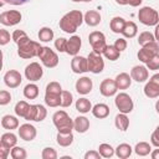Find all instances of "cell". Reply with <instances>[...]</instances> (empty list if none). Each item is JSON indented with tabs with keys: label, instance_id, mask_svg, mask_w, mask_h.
Returning a JSON list of instances; mask_svg holds the SVG:
<instances>
[{
	"label": "cell",
	"instance_id": "56",
	"mask_svg": "<svg viewBox=\"0 0 159 159\" xmlns=\"http://www.w3.org/2000/svg\"><path fill=\"white\" fill-rule=\"evenodd\" d=\"M142 2H143V0H128V5H130V6H133V7L139 6Z\"/></svg>",
	"mask_w": 159,
	"mask_h": 159
},
{
	"label": "cell",
	"instance_id": "25",
	"mask_svg": "<svg viewBox=\"0 0 159 159\" xmlns=\"http://www.w3.org/2000/svg\"><path fill=\"white\" fill-rule=\"evenodd\" d=\"M16 143H17V137H16L14 133L7 132V133H4V134L1 135L0 145H4V147H6V148L11 149V148H14V147L16 145Z\"/></svg>",
	"mask_w": 159,
	"mask_h": 159
},
{
	"label": "cell",
	"instance_id": "57",
	"mask_svg": "<svg viewBox=\"0 0 159 159\" xmlns=\"http://www.w3.org/2000/svg\"><path fill=\"white\" fill-rule=\"evenodd\" d=\"M150 157L153 159H159V149H154L150 152Z\"/></svg>",
	"mask_w": 159,
	"mask_h": 159
},
{
	"label": "cell",
	"instance_id": "46",
	"mask_svg": "<svg viewBox=\"0 0 159 159\" xmlns=\"http://www.w3.org/2000/svg\"><path fill=\"white\" fill-rule=\"evenodd\" d=\"M145 65H147V68L150 70V71H157V70H159V53H157L153 58H150Z\"/></svg>",
	"mask_w": 159,
	"mask_h": 159
},
{
	"label": "cell",
	"instance_id": "23",
	"mask_svg": "<svg viewBox=\"0 0 159 159\" xmlns=\"http://www.w3.org/2000/svg\"><path fill=\"white\" fill-rule=\"evenodd\" d=\"M84 22L92 27L97 26L101 22V14L97 10H88L84 14Z\"/></svg>",
	"mask_w": 159,
	"mask_h": 159
},
{
	"label": "cell",
	"instance_id": "17",
	"mask_svg": "<svg viewBox=\"0 0 159 159\" xmlns=\"http://www.w3.org/2000/svg\"><path fill=\"white\" fill-rule=\"evenodd\" d=\"M81 45H82V41H81V37L80 36H77V35L71 36L67 40L66 53L70 55V56H77V53L81 50Z\"/></svg>",
	"mask_w": 159,
	"mask_h": 159
},
{
	"label": "cell",
	"instance_id": "59",
	"mask_svg": "<svg viewBox=\"0 0 159 159\" xmlns=\"http://www.w3.org/2000/svg\"><path fill=\"white\" fill-rule=\"evenodd\" d=\"M118 5H128V0H116Z\"/></svg>",
	"mask_w": 159,
	"mask_h": 159
},
{
	"label": "cell",
	"instance_id": "3",
	"mask_svg": "<svg viewBox=\"0 0 159 159\" xmlns=\"http://www.w3.org/2000/svg\"><path fill=\"white\" fill-rule=\"evenodd\" d=\"M52 122L57 129V132L61 133H71L73 128V119L70 118V116L65 111H57L52 116Z\"/></svg>",
	"mask_w": 159,
	"mask_h": 159
},
{
	"label": "cell",
	"instance_id": "44",
	"mask_svg": "<svg viewBox=\"0 0 159 159\" xmlns=\"http://www.w3.org/2000/svg\"><path fill=\"white\" fill-rule=\"evenodd\" d=\"M47 116V109L45 108V106L42 104H37V113H36V117H35V120L34 122H42Z\"/></svg>",
	"mask_w": 159,
	"mask_h": 159
},
{
	"label": "cell",
	"instance_id": "19",
	"mask_svg": "<svg viewBox=\"0 0 159 159\" xmlns=\"http://www.w3.org/2000/svg\"><path fill=\"white\" fill-rule=\"evenodd\" d=\"M92 87H93V83H92V80L89 77H81L76 82V91L83 96L88 94L92 91Z\"/></svg>",
	"mask_w": 159,
	"mask_h": 159
},
{
	"label": "cell",
	"instance_id": "62",
	"mask_svg": "<svg viewBox=\"0 0 159 159\" xmlns=\"http://www.w3.org/2000/svg\"><path fill=\"white\" fill-rule=\"evenodd\" d=\"M84 2H91V1H93V0H83Z\"/></svg>",
	"mask_w": 159,
	"mask_h": 159
},
{
	"label": "cell",
	"instance_id": "8",
	"mask_svg": "<svg viewBox=\"0 0 159 159\" xmlns=\"http://www.w3.org/2000/svg\"><path fill=\"white\" fill-rule=\"evenodd\" d=\"M87 61H88V71L92 72V73H101L103 70H104V61L102 58V55L99 53H96L94 51L89 52L88 57H87Z\"/></svg>",
	"mask_w": 159,
	"mask_h": 159
},
{
	"label": "cell",
	"instance_id": "10",
	"mask_svg": "<svg viewBox=\"0 0 159 159\" xmlns=\"http://www.w3.org/2000/svg\"><path fill=\"white\" fill-rule=\"evenodd\" d=\"M158 45L157 42H152L149 45H145V46H142V48L138 51V60L143 63H147L150 58H153L158 52Z\"/></svg>",
	"mask_w": 159,
	"mask_h": 159
},
{
	"label": "cell",
	"instance_id": "52",
	"mask_svg": "<svg viewBox=\"0 0 159 159\" xmlns=\"http://www.w3.org/2000/svg\"><path fill=\"white\" fill-rule=\"evenodd\" d=\"M36 113H37V104H31L25 119L26 120H35V117H36Z\"/></svg>",
	"mask_w": 159,
	"mask_h": 159
},
{
	"label": "cell",
	"instance_id": "34",
	"mask_svg": "<svg viewBox=\"0 0 159 159\" xmlns=\"http://www.w3.org/2000/svg\"><path fill=\"white\" fill-rule=\"evenodd\" d=\"M103 55H104V57H106L107 60H109V61H117V60L119 58V56H120V51H118V50L114 47V45H108V46L106 47Z\"/></svg>",
	"mask_w": 159,
	"mask_h": 159
},
{
	"label": "cell",
	"instance_id": "36",
	"mask_svg": "<svg viewBox=\"0 0 159 159\" xmlns=\"http://www.w3.org/2000/svg\"><path fill=\"white\" fill-rule=\"evenodd\" d=\"M37 36H39V40L40 41H42V42H50L52 39H53V30L51 29V27H41L40 29V31H39V34H37Z\"/></svg>",
	"mask_w": 159,
	"mask_h": 159
},
{
	"label": "cell",
	"instance_id": "35",
	"mask_svg": "<svg viewBox=\"0 0 159 159\" xmlns=\"http://www.w3.org/2000/svg\"><path fill=\"white\" fill-rule=\"evenodd\" d=\"M24 96L27 99H35L39 96V87L35 83H29L24 88Z\"/></svg>",
	"mask_w": 159,
	"mask_h": 159
},
{
	"label": "cell",
	"instance_id": "1",
	"mask_svg": "<svg viewBox=\"0 0 159 159\" xmlns=\"http://www.w3.org/2000/svg\"><path fill=\"white\" fill-rule=\"evenodd\" d=\"M84 21V15L81 10H72L65 14L60 20V29L66 34H75L76 30Z\"/></svg>",
	"mask_w": 159,
	"mask_h": 159
},
{
	"label": "cell",
	"instance_id": "58",
	"mask_svg": "<svg viewBox=\"0 0 159 159\" xmlns=\"http://www.w3.org/2000/svg\"><path fill=\"white\" fill-rule=\"evenodd\" d=\"M154 36H155V41L159 42V24L155 25V29H154Z\"/></svg>",
	"mask_w": 159,
	"mask_h": 159
},
{
	"label": "cell",
	"instance_id": "9",
	"mask_svg": "<svg viewBox=\"0 0 159 159\" xmlns=\"http://www.w3.org/2000/svg\"><path fill=\"white\" fill-rule=\"evenodd\" d=\"M22 19V15L17 10H7L0 14V22L5 26H14L17 25Z\"/></svg>",
	"mask_w": 159,
	"mask_h": 159
},
{
	"label": "cell",
	"instance_id": "5",
	"mask_svg": "<svg viewBox=\"0 0 159 159\" xmlns=\"http://www.w3.org/2000/svg\"><path fill=\"white\" fill-rule=\"evenodd\" d=\"M37 57L41 60L42 65L45 67H47V68H53V67H56L58 65L57 53L53 50H51L50 47H47V46H42L40 48V52H39Z\"/></svg>",
	"mask_w": 159,
	"mask_h": 159
},
{
	"label": "cell",
	"instance_id": "24",
	"mask_svg": "<svg viewBox=\"0 0 159 159\" xmlns=\"http://www.w3.org/2000/svg\"><path fill=\"white\" fill-rule=\"evenodd\" d=\"M1 125H2V128L9 129V130L17 129L19 128V119L15 116L6 114V116H4L1 118Z\"/></svg>",
	"mask_w": 159,
	"mask_h": 159
},
{
	"label": "cell",
	"instance_id": "45",
	"mask_svg": "<svg viewBox=\"0 0 159 159\" xmlns=\"http://www.w3.org/2000/svg\"><path fill=\"white\" fill-rule=\"evenodd\" d=\"M55 47L58 52H66V47H67V39L65 37H58L55 40Z\"/></svg>",
	"mask_w": 159,
	"mask_h": 159
},
{
	"label": "cell",
	"instance_id": "37",
	"mask_svg": "<svg viewBox=\"0 0 159 159\" xmlns=\"http://www.w3.org/2000/svg\"><path fill=\"white\" fill-rule=\"evenodd\" d=\"M152 42H155L154 34H152L149 31H143L142 34H139V36H138V43L140 46H145V45H149Z\"/></svg>",
	"mask_w": 159,
	"mask_h": 159
},
{
	"label": "cell",
	"instance_id": "16",
	"mask_svg": "<svg viewBox=\"0 0 159 159\" xmlns=\"http://www.w3.org/2000/svg\"><path fill=\"white\" fill-rule=\"evenodd\" d=\"M71 70L75 73H84L88 71V61L83 56H73L71 61Z\"/></svg>",
	"mask_w": 159,
	"mask_h": 159
},
{
	"label": "cell",
	"instance_id": "47",
	"mask_svg": "<svg viewBox=\"0 0 159 159\" xmlns=\"http://www.w3.org/2000/svg\"><path fill=\"white\" fill-rule=\"evenodd\" d=\"M11 101V94L10 92H7L6 89L0 91V104L1 106H6L7 103H10Z\"/></svg>",
	"mask_w": 159,
	"mask_h": 159
},
{
	"label": "cell",
	"instance_id": "11",
	"mask_svg": "<svg viewBox=\"0 0 159 159\" xmlns=\"http://www.w3.org/2000/svg\"><path fill=\"white\" fill-rule=\"evenodd\" d=\"M144 94L148 98L159 97V73L153 75L144 86Z\"/></svg>",
	"mask_w": 159,
	"mask_h": 159
},
{
	"label": "cell",
	"instance_id": "30",
	"mask_svg": "<svg viewBox=\"0 0 159 159\" xmlns=\"http://www.w3.org/2000/svg\"><path fill=\"white\" fill-rule=\"evenodd\" d=\"M132 152H133V148L129 144H127V143H122V144H119L116 148V155L119 159H127V158H129L130 154H132Z\"/></svg>",
	"mask_w": 159,
	"mask_h": 159
},
{
	"label": "cell",
	"instance_id": "18",
	"mask_svg": "<svg viewBox=\"0 0 159 159\" xmlns=\"http://www.w3.org/2000/svg\"><path fill=\"white\" fill-rule=\"evenodd\" d=\"M130 77L132 80H134L135 82H145L149 77V72H148V68L145 66H134L132 70H130Z\"/></svg>",
	"mask_w": 159,
	"mask_h": 159
},
{
	"label": "cell",
	"instance_id": "6",
	"mask_svg": "<svg viewBox=\"0 0 159 159\" xmlns=\"http://www.w3.org/2000/svg\"><path fill=\"white\" fill-rule=\"evenodd\" d=\"M88 41L92 46V50L99 55H103L106 47L108 46L106 42V36L101 31H92L88 36Z\"/></svg>",
	"mask_w": 159,
	"mask_h": 159
},
{
	"label": "cell",
	"instance_id": "33",
	"mask_svg": "<svg viewBox=\"0 0 159 159\" xmlns=\"http://www.w3.org/2000/svg\"><path fill=\"white\" fill-rule=\"evenodd\" d=\"M134 152H135V154L139 155V157H145V155L150 154V152H152V145H150L149 143H147V142H139V143L135 144Z\"/></svg>",
	"mask_w": 159,
	"mask_h": 159
},
{
	"label": "cell",
	"instance_id": "31",
	"mask_svg": "<svg viewBox=\"0 0 159 159\" xmlns=\"http://www.w3.org/2000/svg\"><path fill=\"white\" fill-rule=\"evenodd\" d=\"M76 109L80 112V113H88L89 111H92V103L89 99L82 97V98H78L76 101Z\"/></svg>",
	"mask_w": 159,
	"mask_h": 159
},
{
	"label": "cell",
	"instance_id": "2",
	"mask_svg": "<svg viewBox=\"0 0 159 159\" xmlns=\"http://www.w3.org/2000/svg\"><path fill=\"white\" fill-rule=\"evenodd\" d=\"M16 45H17V55L25 60L39 56L40 48L42 47L39 42L29 39V36H25L24 39H21Z\"/></svg>",
	"mask_w": 159,
	"mask_h": 159
},
{
	"label": "cell",
	"instance_id": "53",
	"mask_svg": "<svg viewBox=\"0 0 159 159\" xmlns=\"http://www.w3.org/2000/svg\"><path fill=\"white\" fill-rule=\"evenodd\" d=\"M99 158H101V154L98 150H88L84 154V159H99Z\"/></svg>",
	"mask_w": 159,
	"mask_h": 159
},
{
	"label": "cell",
	"instance_id": "42",
	"mask_svg": "<svg viewBox=\"0 0 159 159\" xmlns=\"http://www.w3.org/2000/svg\"><path fill=\"white\" fill-rule=\"evenodd\" d=\"M73 102V96L70 91H62L61 93V107L66 108V107H70Z\"/></svg>",
	"mask_w": 159,
	"mask_h": 159
},
{
	"label": "cell",
	"instance_id": "20",
	"mask_svg": "<svg viewBox=\"0 0 159 159\" xmlns=\"http://www.w3.org/2000/svg\"><path fill=\"white\" fill-rule=\"evenodd\" d=\"M73 128L78 133H86L89 129V119L84 116H78L73 119Z\"/></svg>",
	"mask_w": 159,
	"mask_h": 159
},
{
	"label": "cell",
	"instance_id": "55",
	"mask_svg": "<svg viewBox=\"0 0 159 159\" xmlns=\"http://www.w3.org/2000/svg\"><path fill=\"white\" fill-rule=\"evenodd\" d=\"M0 152H1V158L2 159H6L7 155H9V153H10V149L6 148V147H4V145H0Z\"/></svg>",
	"mask_w": 159,
	"mask_h": 159
},
{
	"label": "cell",
	"instance_id": "15",
	"mask_svg": "<svg viewBox=\"0 0 159 159\" xmlns=\"http://www.w3.org/2000/svg\"><path fill=\"white\" fill-rule=\"evenodd\" d=\"M117 91H118V87H117L114 80L106 78L99 84V92L104 97H112V96H114L117 93Z\"/></svg>",
	"mask_w": 159,
	"mask_h": 159
},
{
	"label": "cell",
	"instance_id": "12",
	"mask_svg": "<svg viewBox=\"0 0 159 159\" xmlns=\"http://www.w3.org/2000/svg\"><path fill=\"white\" fill-rule=\"evenodd\" d=\"M42 76H43V70H42V66L39 62H31L30 65H27L25 67V77L29 81L36 82Z\"/></svg>",
	"mask_w": 159,
	"mask_h": 159
},
{
	"label": "cell",
	"instance_id": "7",
	"mask_svg": "<svg viewBox=\"0 0 159 159\" xmlns=\"http://www.w3.org/2000/svg\"><path fill=\"white\" fill-rule=\"evenodd\" d=\"M114 104L119 109L120 113H125V114L130 113L133 111V108H134V103H133L132 97L125 92H120V93H118L116 96Z\"/></svg>",
	"mask_w": 159,
	"mask_h": 159
},
{
	"label": "cell",
	"instance_id": "38",
	"mask_svg": "<svg viewBox=\"0 0 159 159\" xmlns=\"http://www.w3.org/2000/svg\"><path fill=\"white\" fill-rule=\"evenodd\" d=\"M98 152H99L101 157H103V158H111V157H113V155L116 154V149H114L111 144H108V143H102V144H99Z\"/></svg>",
	"mask_w": 159,
	"mask_h": 159
},
{
	"label": "cell",
	"instance_id": "50",
	"mask_svg": "<svg viewBox=\"0 0 159 159\" xmlns=\"http://www.w3.org/2000/svg\"><path fill=\"white\" fill-rule=\"evenodd\" d=\"M25 36H27V34L24 31V30H15L14 32H12V35H11V39H12V41L15 42V43H17L21 39H24Z\"/></svg>",
	"mask_w": 159,
	"mask_h": 159
},
{
	"label": "cell",
	"instance_id": "54",
	"mask_svg": "<svg viewBox=\"0 0 159 159\" xmlns=\"http://www.w3.org/2000/svg\"><path fill=\"white\" fill-rule=\"evenodd\" d=\"M29 0H2V4H10V5H24Z\"/></svg>",
	"mask_w": 159,
	"mask_h": 159
},
{
	"label": "cell",
	"instance_id": "51",
	"mask_svg": "<svg viewBox=\"0 0 159 159\" xmlns=\"http://www.w3.org/2000/svg\"><path fill=\"white\" fill-rule=\"evenodd\" d=\"M150 143H152V145L159 148V125L152 133V135H150Z\"/></svg>",
	"mask_w": 159,
	"mask_h": 159
},
{
	"label": "cell",
	"instance_id": "29",
	"mask_svg": "<svg viewBox=\"0 0 159 159\" xmlns=\"http://www.w3.org/2000/svg\"><path fill=\"white\" fill-rule=\"evenodd\" d=\"M73 134L72 132L71 133H61L58 132L57 133V137H56V142L60 147H70L72 143H73Z\"/></svg>",
	"mask_w": 159,
	"mask_h": 159
},
{
	"label": "cell",
	"instance_id": "48",
	"mask_svg": "<svg viewBox=\"0 0 159 159\" xmlns=\"http://www.w3.org/2000/svg\"><path fill=\"white\" fill-rule=\"evenodd\" d=\"M127 46H128V43H127V40H125V37H119V39H117L116 40V42H114V47L118 50V51H124L125 48H127Z\"/></svg>",
	"mask_w": 159,
	"mask_h": 159
},
{
	"label": "cell",
	"instance_id": "41",
	"mask_svg": "<svg viewBox=\"0 0 159 159\" xmlns=\"http://www.w3.org/2000/svg\"><path fill=\"white\" fill-rule=\"evenodd\" d=\"M10 155H11L12 159H26L27 153H26V150L22 147H16L15 145L14 148H11Z\"/></svg>",
	"mask_w": 159,
	"mask_h": 159
},
{
	"label": "cell",
	"instance_id": "60",
	"mask_svg": "<svg viewBox=\"0 0 159 159\" xmlns=\"http://www.w3.org/2000/svg\"><path fill=\"white\" fill-rule=\"evenodd\" d=\"M155 111H157V113L159 114V99H158L157 103H155Z\"/></svg>",
	"mask_w": 159,
	"mask_h": 159
},
{
	"label": "cell",
	"instance_id": "21",
	"mask_svg": "<svg viewBox=\"0 0 159 159\" xmlns=\"http://www.w3.org/2000/svg\"><path fill=\"white\" fill-rule=\"evenodd\" d=\"M114 82H116L118 89H127L132 84V77L127 72H122V73L116 76Z\"/></svg>",
	"mask_w": 159,
	"mask_h": 159
},
{
	"label": "cell",
	"instance_id": "49",
	"mask_svg": "<svg viewBox=\"0 0 159 159\" xmlns=\"http://www.w3.org/2000/svg\"><path fill=\"white\" fill-rule=\"evenodd\" d=\"M9 42H10V34L7 32V30L1 29L0 30V45L1 46H5Z\"/></svg>",
	"mask_w": 159,
	"mask_h": 159
},
{
	"label": "cell",
	"instance_id": "28",
	"mask_svg": "<svg viewBox=\"0 0 159 159\" xmlns=\"http://www.w3.org/2000/svg\"><path fill=\"white\" fill-rule=\"evenodd\" d=\"M114 124H116L117 129H119L122 132H125L129 127V118L127 117L125 113H119L114 118Z\"/></svg>",
	"mask_w": 159,
	"mask_h": 159
},
{
	"label": "cell",
	"instance_id": "14",
	"mask_svg": "<svg viewBox=\"0 0 159 159\" xmlns=\"http://www.w3.org/2000/svg\"><path fill=\"white\" fill-rule=\"evenodd\" d=\"M21 81H22V77H21L20 72L16 71V70H10V71H7L4 75V82H5V84L9 88H16V87H19L20 83H21Z\"/></svg>",
	"mask_w": 159,
	"mask_h": 159
},
{
	"label": "cell",
	"instance_id": "39",
	"mask_svg": "<svg viewBox=\"0 0 159 159\" xmlns=\"http://www.w3.org/2000/svg\"><path fill=\"white\" fill-rule=\"evenodd\" d=\"M62 87L58 82L56 81H52L50 82L47 86H46V91H45V94H56V96H61L62 93Z\"/></svg>",
	"mask_w": 159,
	"mask_h": 159
},
{
	"label": "cell",
	"instance_id": "40",
	"mask_svg": "<svg viewBox=\"0 0 159 159\" xmlns=\"http://www.w3.org/2000/svg\"><path fill=\"white\" fill-rule=\"evenodd\" d=\"M45 103L48 107H58L61 106V96H56V94H45Z\"/></svg>",
	"mask_w": 159,
	"mask_h": 159
},
{
	"label": "cell",
	"instance_id": "26",
	"mask_svg": "<svg viewBox=\"0 0 159 159\" xmlns=\"http://www.w3.org/2000/svg\"><path fill=\"white\" fill-rule=\"evenodd\" d=\"M125 22H127V21H125L123 17H120V16H114V17L111 20V22H109V27H111V30H112L114 34H122Z\"/></svg>",
	"mask_w": 159,
	"mask_h": 159
},
{
	"label": "cell",
	"instance_id": "4",
	"mask_svg": "<svg viewBox=\"0 0 159 159\" xmlns=\"http://www.w3.org/2000/svg\"><path fill=\"white\" fill-rule=\"evenodd\" d=\"M138 19L145 26H155L159 24V12L150 6H143L138 11Z\"/></svg>",
	"mask_w": 159,
	"mask_h": 159
},
{
	"label": "cell",
	"instance_id": "13",
	"mask_svg": "<svg viewBox=\"0 0 159 159\" xmlns=\"http://www.w3.org/2000/svg\"><path fill=\"white\" fill-rule=\"evenodd\" d=\"M17 130H19V137H20L22 140H25V142H31V140H34V139L36 138V134H37L36 128H35L32 124H30V123L21 124Z\"/></svg>",
	"mask_w": 159,
	"mask_h": 159
},
{
	"label": "cell",
	"instance_id": "43",
	"mask_svg": "<svg viewBox=\"0 0 159 159\" xmlns=\"http://www.w3.org/2000/svg\"><path fill=\"white\" fill-rule=\"evenodd\" d=\"M41 158L42 159H56L57 158V152H56V149H53L51 147H46L41 152Z\"/></svg>",
	"mask_w": 159,
	"mask_h": 159
},
{
	"label": "cell",
	"instance_id": "61",
	"mask_svg": "<svg viewBox=\"0 0 159 159\" xmlns=\"http://www.w3.org/2000/svg\"><path fill=\"white\" fill-rule=\"evenodd\" d=\"M73 2H80V1H83V0H72Z\"/></svg>",
	"mask_w": 159,
	"mask_h": 159
},
{
	"label": "cell",
	"instance_id": "22",
	"mask_svg": "<svg viewBox=\"0 0 159 159\" xmlns=\"http://www.w3.org/2000/svg\"><path fill=\"white\" fill-rule=\"evenodd\" d=\"M92 114L98 119L107 118L109 116V107L106 103H97L92 107Z\"/></svg>",
	"mask_w": 159,
	"mask_h": 159
},
{
	"label": "cell",
	"instance_id": "27",
	"mask_svg": "<svg viewBox=\"0 0 159 159\" xmlns=\"http://www.w3.org/2000/svg\"><path fill=\"white\" fill-rule=\"evenodd\" d=\"M137 34H138V26L135 25V22L127 21L125 25H124V29L122 31V35L125 39H133V37L137 36Z\"/></svg>",
	"mask_w": 159,
	"mask_h": 159
},
{
	"label": "cell",
	"instance_id": "32",
	"mask_svg": "<svg viewBox=\"0 0 159 159\" xmlns=\"http://www.w3.org/2000/svg\"><path fill=\"white\" fill-rule=\"evenodd\" d=\"M30 107H31V104H29L26 101H19V102L15 104V108H14L15 114H16L17 117L25 118L26 114H27V112H29V109H30Z\"/></svg>",
	"mask_w": 159,
	"mask_h": 159
}]
</instances>
